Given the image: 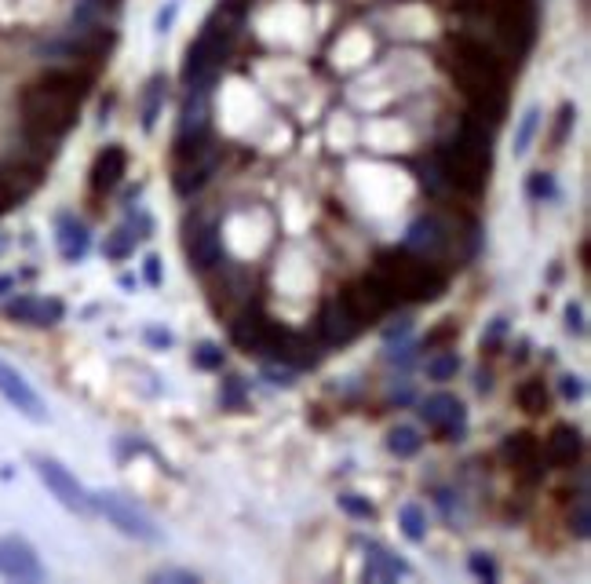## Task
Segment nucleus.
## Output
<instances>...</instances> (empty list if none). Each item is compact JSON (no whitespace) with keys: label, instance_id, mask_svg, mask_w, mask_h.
Instances as JSON below:
<instances>
[{"label":"nucleus","instance_id":"nucleus-38","mask_svg":"<svg viewBox=\"0 0 591 584\" xmlns=\"http://www.w3.org/2000/svg\"><path fill=\"white\" fill-rule=\"evenodd\" d=\"M566 329L576 333V337L584 333V311H580V304H569L566 307Z\"/></svg>","mask_w":591,"mask_h":584},{"label":"nucleus","instance_id":"nucleus-13","mask_svg":"<svg viewBox=\"0 0 591 584\" xmlns=\"http://www.w3.org/2000/svg\"><path fill=\"white\" fill-rule=\"evenodd\" d=\"M212 168H215V154H212V146H205V150L183 157V165L175 168V194H183V197L197 194V190L208 183Z\"/></svg>","mask_w":591,"mask_h":584},{"label":"nucleus","instance_id":"nucleus-9","mask_svg":"<svg viewBox=\"0 0 591 584\" xmlns=\"http://www.w3.org/2000/svg\"><path fill=\"white\" fill-rule=\"evenodd\" d=\"M0 398H5L12 409H19L26 420H34V424H48V406H45V398L30 388V380L12 366V362H5L0 358Z\"/></svg>","mask_w":591,"mask_h":584},{"label":"nucleus","instance_id":"nucleus-29","mask_svg":"<svg viewBox=\"0 0 591 584\" xmlns=\"http://www.w3.org/2000/svg\"><path fill=\"white\" fill-rule=\"evenodd\" d=\"M132 241H135V234H132L128 227L114 230V234H110V241H106V256H114V259H125V256L132 252Z\"/></svg>","mask_w":591,"mask_h":584},{"label":"nucleus","instance_id":"nucleus-34","mask_svg":"<svg viewBox=\"0 0 591 584\" xmlns=\"http://www.w3.org/2000/svg\"><path fill=\"white\" fill-rule=\"evenodd\" d=\"M175 15H179V0H168V5L157 12V19H154V30L157 34H168L175 26Z\"/></svg>","mask_w":591,"mask_h":584},{"label":"nucleus","instance_id":"nucleus-11","mask_svg":"<svg viewBox=\"0 0 591 584\" xmlns=\"http://www.w3.org/2000/svg\"><path fill=\"white\" fill-rule=\"evenodd\" d=\"M5 315L19 326H37V329H48L55 322H63L66 307L59 300H48V297H15L5 304Z\"/></svg>","mask_w":591,"mask_h":584},{"label":"nucleus","instance_id":"nucleus-42","mask_svg":"<svg viewBox=\"0 0 591 584\" xmlns=\"http://www.w3.org/2000/svg\"><path fill=\"white\" fill-rule=\"evenodd\" d=\"M146 340L157 347H172V333H165V329H146Z\"/></svg>","mask_w":591,"mask_h":584},{"label":"nucleus","instance_id":"nucleus-22","mask_svg":"<svg viewBox=\"0 0 591 584\" xmlns=\"http://www.w3.org/2000/svg\"><path fill=\"white\" fill-rule=\"evenodd\" d=\"M420 446H424V438H420V431L416 428H409V424H398V428H391V435H387V449L395 453V457H416L420 453Z\"/></svg>","mask_w":591,"mask_h":584},{"label":"nucleus","instance_id":"nucleus-21","mask_svg":"<svg viewBox=\"0 0 591 584\" xmlns=\"http://www.w3.org/2000/svg\"><path fill=\"white\" fill-rule=\"evenodd\" d=\"M504 457L511 460V468L529 471V468H536V464H540V446H536V438H533V435L518 431V435H511V438L504 442Z\"/></svg>","mask_w":591,"mask_h":584},{"label":"nucleus","instance_id":"nucleus-37","mask_svg":"<svg viewBox=\"0 0 591 584\" xmlns=\"http://www.w3.org/2000/svg\"><path fill=\"white\" fill-rule=\"evenodd\" d=\"M143 277H146V285H154V288L161 285V259H157V256H146V259H143Z\"/></svg>","mask_w":591,"mask_h":584},{"label":"nucleus","instance_id":"nucleus-1","mask_svg":"<svg viewBox=\"0 0 591 584\" xmlns=\"http://www.w3.org/2000/svg\"><path fill=\"white\" fill-rule=\"evenodd\" d=\"M81 99H85V81L77 74H70V70L45 74L41 81H34L23 92V103H19L26 132L34 139H41V143L63 139L77 121Z\"/></svg>","mask_w":591,"mask_h":584},{"label":"nucleus","instance_id":"nucleus-15","mask_svg":"<svg viewBox=\"0 0 591 584\" xmlns=\"http://www.w3.org/2000/svg\"><path fill=\"white\" fill-rule=\"evenodd\" d=\"M55 241H59L63 259H70V263H81V259L88 256V248H92L88 227H85L77 216H66V212L55 219Z\"/></svg>","mask_w":591,"mask_h":584},{"label":"nucleus","instance_id":"nucleus-28","mask_svg":"<svg viewBox=\"0 0 591 584\" xmlns=\"http://www.w3.org/2000/svg\"><path fill=\"white\" fill-rule=\"evenodd\" d=\"M526 194H529L533 201H551L558 190H555V179H551L547 172H533L529 183H526Z\"/></svg>","mask_w":591,"mask_h":584},{"label":"nucleus","instance_id":"nucleus-30","mask_svg":"<svg viewBox=\"0 0 591 584\" xmlns=\"http://www.w3.org/2000/svg\"><path fill=\"white\" fill-rule=\"evenodd\" d=\"M336 500H340V508H344L347 515H355V519H373V515H376V508H373L369 500H362L358 493H340Z\"/></svg>","mask_w":591,"mask_h":584},{"label":"nucleus","instance_id":"nucleus-36","mask_svg":"<svg viewBox=\"0 0 591 584\" xmlns=\"http://www.w3.org/2000/svg\"><path fill=\"white\" fill-rule=\"evenodd\" d=\"M223 406H226V409H241V406H245V395H241V384H237L234 377H230V380L223 384Z\"/></svg>","mask_w":591,"mask_h":584},{"label":"nucleus","instance_id":"nucleus-19","mask_svg":"<svg viewBox=\"0 0 591 584\" xmlns=\"http://www.w3.org/2000/svg\"><path fill=\"white\" fill-rule=\"evenodd\" d=\"M190 263L197 267V270H212L219 259H223V241H219V230L212 227V223H205V227H197L194 234H190Z\"/></svg>","mask_w":591,"mask_h":584},{"label":"nucleus","instance_id":"nucleus-10","mask_svg":"<svg viewBox=\"0 0 591 584\" xmlns=\"http://www.w3.org/2000/svg\"><path fill=\"white\" fill-rule=\"evenodd\" d=\"M0 577H12V580H45L41 555L23 537H0Z\"/></svg>","mask_w":591,"mask_h":584},{"label":"nucleus","instance_id":"nucleus-39","mask_svg":"<svg viewBox=\"0 0 591 584\" xmlns=\"http://www.w3.org/2000/svg\"><path fill=\"white\" fill-rule=\"evenodd\" d=\"M584 395V380L580 377H562V398H580Z\"/></svg>","mask_w":591,"mask_h":584},{"label":"nucleus","instance_id":"nucleus-43","mask_svg":"<svg viewBox=\"0 0 591 584\" xmlns=\"http://www.w3.org/2000/svg\"><path fill=\"white\" fill-rule=\"evenodd\" d=\"M12 285H15V277H12V274H0V297H5V292H8Z\"/></svg>","mask_w":591,"mask_h":584},{"label":"nucleus","instance_id":"nucleus-35","mask_svg":"<svg viewBox=\"0 0 591 584\" xmlns=\"http://www.w3.org/2000/svg\"><path fill=\"white\" fill-rule=\"evenodd\" d=\"M504 333H507V322H504V318H496V322L489 326V333L482 337V351H496V347H500V340H504Z\"/></svg>","mask_w":591,"mask_h":584},{"label":"nucleus","instance_id":"nucleus-24","mask_svg":"<svg viewBox=\"0 0 591 584\" xmlns=\"http://www.w3.org/2000/svg\"><path fill=\"white\" fill-rule=\"evenodd\" d=\"M536 128H540V106H529L522 117H518V128H515V157H522L526 150H529V143H533V136H536Z\"/></svg>","mask_w":591,"mask_h":584},{"label":"nucleus","instance_id":"nucleus-26","mask_svg":"<svg viewBox=\"0 0 591 584\" xmlns=\"http://www.w3.org/2000/svg\"><path fill=\"white\" fill-rule=\"evenodd\" d=\"M456 369H460L456 351H435V355L427 358V377H431V380H438V384L453 380V377H456Z\"/></svg>","mask_w":591,"mask_h":584},{"label":"nucleus","instance_id":"nucleus-40","mask_svg":"<svg viewBox=\"0 0 591 584\" xmlns=\"http://www.w3.org/2000/svg\"><path fill=\"white\" fill-rule=\"evenodd\" d=\"M562 121H558V132H555V143H562L566 139V132H569V125H573V117H576V110L573 106H562V114H558Z\"/></svg>","mask_w":591,"mask_h":584},{"label":"nucleus","instance_id":"nucleus-3","mask_svg":"<svg viewBox=\"0 0 591 584\" xmlns=\"http://www.w3.org/2000/svg\"><path fill=\"white\" fill-rule=\"evenodd\" d=\"M449 66H453L456 85L475 99V106H482V110H489L496 117L500 106H504V70L489 55V48L471 41V37H456Z\"/></svg>","mask_w":591,"mask_h":584},{"label":"nucleus","instance_id":"nucleus-14","mask_svg":"<svg viewBox=\"0 0 591 584\" xmlns=\"http://www.w3.org/2000/svg\"><path fill=\"white\" fill-rule=\"evenodd\" d=\"M277 333H281V326L263 318V315H245L234 322V344L245 351H270Z\"/></svg>","mask_w":591,"mask_h":584},{"label":"nucleus","instance_id":"nucleus-44","mask_svg":"<svg viewBox=\"0 0 591 584\" xmlns=\"http://www.w3.org/2000/svg\"><path fill=\"white\" fill-rule=\"evenodd\" d=\"M88 5H99V8H106V5H114V0H88Z\"/></svg>","mask_w":591,"mask_h":584},{"label":"nucleus","instance_id":"nucleus-6","mask_svg":"<svg viewBox=\"0 0 591 584\" xmlns=\"http://www.w3.org/2000/svg\"><path fill=\"white\" fill-rule=\"evenodd\" d=\"M340 300H344V307L366 326V322H376V318H384L395 304H398V297L387 288V281L380 277V274H369V277H358V281H351L344 292H340Z\"/></svg>","mask_w":591,"mask_h":584},{"label":"nucleus","instance_id":"nucleus-31","mask_svg":"<svg viewBox=\"0 0 591 584\" xmlns=\"http://www.w3.org/2000/svg\"><path fill=\"white\" fill-rule=\"evenodd\" d=\"M194 366L197 369H219L223 366V351L215 347V344H197V351H194Z\"/></svg>","mask_w":591,"mask_h":584},{"label":"nucleus","instance_id":"nucleus-23","mask_svg":"<svg viewBox=\"0 0 591 584\" xmlns=\"http://www.w3.org/2000/svg\"><path fill=\"white\" fill-rule=\"evenodd\" d=\"M165 77H150V85H146V99H143V128L146 132H154V125H157V117H161V106H165Z\"/></svg>","mask_w":591,"mask_h":584},{"label":"nucleus","instance_id":"nucleus-41","mask_svg":"<svg viewBox=\"0 0 591 584\" xmlns=\"http://www.w3.org/2000/svg\"><path fill=\"white\" fill-rule=\"evenodd\" d=\"M154 580H186V584H194L197 573H186V569H161V573H154Z\"/></svg>","mask_w":591,"mask_h":584},{"label":"nucleus","instance_id":"nucleus-18","mask_svg":"<svg viewBox=\"0 0 591 584\" xmlns=\"http://www.w3.org/2000/svg\"><path fill=\"white\" fill-rule=\"evenodd\" d=\"M580 449H584V438H580V431L576 428H569V424H558L551 435H547V446H544V460L551 464V468H569L576 457H580Z\"/></svg>","mask_w":591,"mask_h":584},{"label":"nucleus","instance_id":"nucleus-4","mask_svg":"<svg viewBox=\"0 0 591 584\" xmlns=\"http://www.w3.org/2000/svg\"><path fill=\"white\" fill-rule=\"evenodd\" d=\"M376 274L387 281V288L398 300H413V304H427L438 300L446 288V274L435 259L409 252V248H387L376 259Z\"/></svg>","mask_w":591,"mask_h":584},{"label":"nucleus","instance_id":"nucleus-16","mask_svg":"<svg viewBox=\"0 0 591 584\" xmlns=\"http://www.w3.org/2000/svg\"><path fill=\"white\" fill-rule=\"evenodd\" d=\"M318 326H322V337L329 340V344H351L358 333H362V322L344 307V300H333V304H326L322 307V318H318Z\"/></svg>","mask_w":591,"mask_h":584},{"label":"nucleus","instance_id":"nucleus-25","mask_svg":"<svg viewBox=\"0 0 591 584\" xmlns=\"http://www.w3.org/2000/svg\"><path fill=\"white\" fill-rule=\"evenodd\" d=\"M515 398H518V406H522L526 413H544V409H547V388H544V380H526V384H518Z\"/></svg>","mask_w":591,"mask_h":584},{"label":"nucleus","instance_id":"nucleus-32","mask_svg":"<svg viewBox=\"0 0 591 584\" xmlns=\"http://www.w3.org/2000/svg\"><path fill=\"white\" fill-rule=\"evenodd\" d=\"M569 526H573V533H576L580 540H587V533H591V519H587V500H584V497L576 500V511L569 515Z\"/></svg>","mask_w":591,"mask_h":584},{"label":"nucleus","instance_id":"nucleus-17","mask_svg":"<svg viewBox=\"0 0 591 584\" xmlns=\"http://www.w3.org/2000/svg\"><path fill=\"white\" fill-rule=\"evenodd\" d=\"M446 245H449V237H446V230H442V223L435 216H424V219H416L409 227V237H406V248L409 252H420V256L435 259V256L446 252Z\"/></svg>","mask_w":591,"mask_h":584},{"label":"nucleus","instance_id":"nucleus-7","mask_svg":"<svg viewBox=\"0 0 591 584\" xmlns=\"http://www.w3.org/2000/svg\"><path fill=\"white\" fill-rule=\"evenodd\" d=\"M34 468H37L41 482L52 489V497H55L63 508H70V511H77V515H88V511H92L88 489H85V486L77 482V475L66 471L55 457H34Z\"/></svg>","mask_w":591,"mask_h":584},{"label":"nucleus","instance_id":"nucleus-27","mask_svg":"<svg viewBox=\"0 0 591 584\" xmlns=\"http://www.w3.org/2000/svg\"><path fill=\"white\" fill-rule=\"evenodd\" d=\"M398 522H402V533H406L413 544H420V540L427 537V519H424L420 504H406V508L398 511Z\"/></svg>","mask_w":591,"mask_h":584},{"label":"nucleus","instance_id":"nucleus-8","mask_svg":"<svg viewBox=\"0 0 591 584\" xmlns=\"http://www.w3.org/2000/svg\"><path fill=\"white\" fill-rule=\"evenodd\" d=\"M420 417H424V424H427L442 442H460L464 431H467V409H464V402H460L456 395H446V391L424 398Z\"/></svg>","mask_w":591,"mask_h":584},{"label":"nucleus","instance_id":"nucleus-12","mask_svg":"<svg viewBox=\"0 0 591 584\" xmlns=\"http://www.w3.org/2000/svg\"><path fill=\"white\" fill-rule=\"evenodd\" d=\"M125 172H128V154H125V146H106V150H99L95 161H92V190H95V194H110V190L125 179Z\"/></svg>","mask_w":591,"mask_h":584},{"label":"nucleus","instance_id":"nucleus-33","mask_svg":"<svg viewBox=\"0 0 591 584\" xmlns=\"http://www.w3.org/2000/svg\"><path fill=\"white\" fill-rule=\"evenodd\" d=\"M471 573H475L478 580H496V566H493V559L482 555V551L471 555Z\"/></svg>","mask_w":591,"mask_h":584},{"label":"nucleus","instance_id":"nucleus-5","mask_svg":"<svg viewBox=\"0 0 591 584\" xmlns=\"http://www.w3.org/2000/svg\"><path fill=\"white\" fill-rule=\"evenodd\" d=\"M88 497H92V511H99L125 537H135V540H146V544H161V526L132 497H125L117 489H99V493H88Z\"/></svg>","mask_w":591,"mask_h":584},{"label":"nucleus","instance_id":"nucleus-20","mask_svg":"<svg viewBox=\"0 0 591 584\" xmlns=\"http://www.w3.org/2000/svg\"><path fill=\"white\" fill-rule=\"evenodd\" d=\"M366 555H369V566H366V577H369V580L409 577V562H402L398 555H391V551H384V548H376V544H369Z\"/></svg>","mask_w":591,"mask_h":584},{"label":"nucleus","instance_id":"nucleus-2","mask_svg":"<svg viewBox=\"0 0 591 584\" xmlns=\"http://www.w3.org/2000/svg\"><path fill=\"white\" fill-rule=\"evenodd\" d=\"M442 183H449L453 190L478 197L489 183V165H493V150H489V132L482 121H464V128L456 132V139L449 146H442V154L435 157Z\"/></svg>","mask_w":591,"mask_h":584}]
</instances>
